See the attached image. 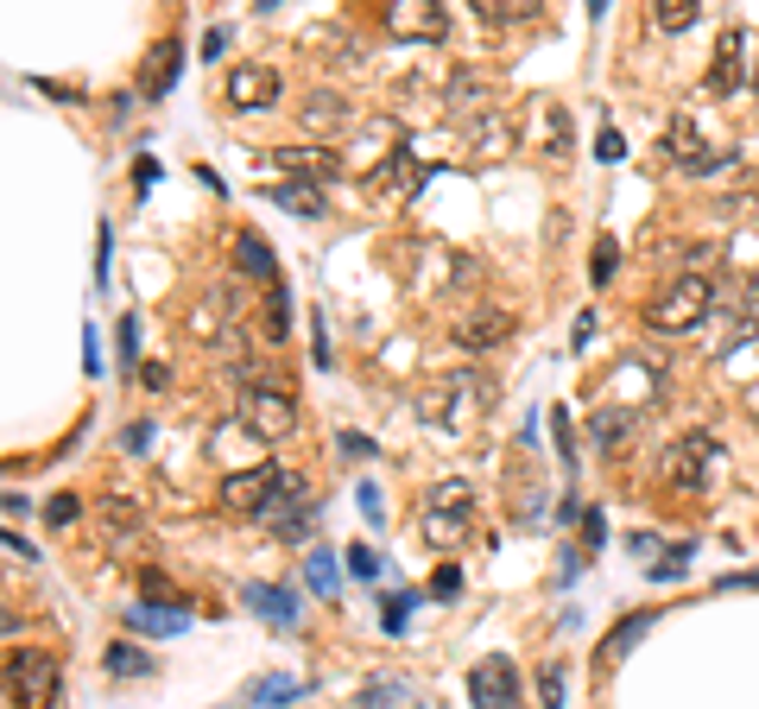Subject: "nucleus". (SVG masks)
<instances>
[{
  "label": "nucleus",
  "instance_id": "393cba45",
  "mask_svg": "<svg viewBox=\"0 0 759 709\" xmlns=\"http://www.w3.org/2000/svg\"><path fill=\"white\" fill-rule=\"evenodd\" d=\"M652 20H658V33H690L703 20V7L696 0H652Z\"/></svg>",
  "mask_w": 759,
  "mask_h": 709
},
{
  "label": "nucleus",
  "instance_id": "4be33fe9",
  "mask_svg": "<svg viewBox=\"0 0 759 709\" xmlns=\"http://www.w3.org/2000/svg\"><path fill=\"white\" fill-rule=\"evenodd\" d=\"M469 507H475L469 482H437L431 494H425V514H456V520H469Z\"/></svg>",
  "mask_w": 759,
  "mask_h": 709
},
{
  "label": "nucleus",
  "instance_id": "b1692460",
  "mask_svg": "<svg viewBox=\"0 0 759 709\" xmlns=\"http://www.w3.org/2000/svg\"><path fill=\"white\" fill-rule=\"evenodd\" d=\"M539 7L532 0H475V20L481 26H519V20H532Z\"/></svg>",
  "mask_w": 759,
  "mask_h": 709
},
{
  "label": "nucleus",
  "instance_id": "cd10ccee",
  "mask_svg": "<svg viewBox=\"0 0 759 709\" xmlns=\"http://www.w3.org/2000/svg\"><path fill=\"white\" fill-rule=\"evenodd\" d=\"M109 672H114V678H152V659H146L140 646L114 640V646H109Z\"/></svg>",
  "mask_w": 759,
  "mask_h": 709
},
{
  "label": "nucleus",
  "instance_id": "6e6552de",
  "mask_svg": "<svg viewBox=\"0 0 759 709\" xmlns=\"http://www.w3.org/2000/svg\"><path fill=\"white\" fill-rule=\"evenodd\" d=\"M380 26H387V38H405V45H431V38H443L450 13H443V7H425V0H393Z\"/></svg>",
  "mask_w": 759,
  "mask_h": 709
},
{
  "label": "nucleus",
  "instance_id": "4468645a",
  "mask_svg": "<svg viewBox=\"0 0 759 709\" xmlns=\"http://www.w3.org/2000/svg\"><path fill=\"white\" fill-rule=\"evenodd\" d=\"M418 190V165L393 152V159H380L374 172H367V197H380V203H399V197H412Z\"/></svg>",
  "mask_w": 759,
  "mask_h": 709
},
{
  "label": "nucleus",
  "instance_id": "ea45409f",
  "mask_svg": "<svg viewBox=\"0 0 759 709\" xmlns=\"http://www.w3.org/2000/svg\"><path fill=\"white\" fill-rule=\"evenodd\" d=\"M355 501H362V514H367L374 526L387 520V514H380V488H374V482H362V488H355Z\"/></svg>",
  "mask_w": 759,
  "mask_h": 709
},
{
  "label": "nucleus",
  "instance_id": "ddd939ff",
  "mask_svg": "<svg viewBox=\"0 0 759 709\" xmlns=\"http://www.w3.org/2000/svg\"><path fill=\"white\" fill-rule=\"evenodd\" d=\"M506 337H513V311L506 304H481V311L456 317V342L463 349H501Z\"/></svg>",
  "mask_w": 759,
  "mask_h": 709
},
{
  "label": "nucleus",
  "instance_id": "bb28decb",
  "mask_svg": "<svg viewBox=\"0 0 759 709\" xmlns=\"http://www.w3.org/2000/svg\"><path fill=\"white\" fill-rule=\"evenodd\" d=\"M539 121H544V159H564V152H570V114L544 102V109H539Z\"/></svg>",
  "mask_w": 759,
  "mask_h": 709
},
{
  "label": "nucleus",
  "instance_id": "5701e85b",
  "mask_svg": "<svg viewBox=\"0 0 759 709\" xmlns=\"http://www.w3.org/2000/svg\"><path fill=\"white\" fill-rule=\"evenodd\" d=\"M235 266H241V273H253V279H273V254H266V241H260L253 228H241V235H235Z\"/></svg>",
  "mask_w": 759,
  "mask_h": 709
},
{
  "label": "nucleus",
  "instance_id": "39448f33",
  "mask_svg": "<svg viewBox=\"0 0 759 709\" xmlns=\"http://www.w3.org/2000/svg\"><path fill=\"white\" fill-rule=\"evenodd\" d=\"M494 387H481V374H469V368H456V374H443V380H431L425 387V418H469L475 412V400H488Z\"/></svg>",
  "mask_w": 759,
  "mask_h": 709
},
{
  "label": "nucleus",
  "instance_id": "7ed1b4c3",
  "mask_svg": "<svg viewBox=\"0 0 759 709\" xmlns=\"http://www.w3.org/2000/svg\"><path fill=\"white\" fill-rule=\"evenodd\" d=\"M241 425L260 444H279V438L298 431V400L286 387H241Z\"/></svg>",
  "mask_w": 759,
  "mask_h": 709
},
{
  "label": "nucleus",
  "instance_id": "423d86ee",
  "mask_svg": "<svg viewBox=\"0 0 759 709\" xmlns=\"http://www.w3.org/2000/svg\"><path fill=\"white\" fill-rule=\"evenodd\" d=\"M279 488H286L279 463H260V469H241V476L222 482V507H228V514H266Z\"/></svg>",
  "mask_w": 759,
  "mask_h": 709
},
{
  "label": "nucleus",
  "instance_id": "aec40b11",
  "mask_svg": "<svg viewBox=\"0 0 759 709\" xmlns=\"http://www.w3.org/2000/svg\"><path fill=\"white\" fill-rule=\"evenodd\" d=\"M178 38H165V45H152V58H146V71H140V96H152V102H159V96H165V89H172V71H178Z\"/></svg>",
  "mask_w": 759,
  "mask_h": 709
},
{
  "label": "nucleus",
  "instance_id": "7c9ffc66",
  "mask_svg": "<svg viewBox=\"0 0 759 709\" xmlns=\"http://www.w3.org/2000/svg\"><path fill=\"white\" fill-rule=\"evenodd\" d=\"M425 539H431V545H456V539H469V520H456V514H425Z\"/></svg>",
  "mask_w": 759,
  "mask_h": 709
},
{
  "label": "nucleus",
  "instance_id": "1a4fd4ad",
  "mask_svg": "<svg viewBox=\"0 0 759 709\" xmlns=\"http://www.w3.org/2000/svg\"><path fill=\"white\" fill-rule=\"evenodd\" d=\"M469 704L475 709H513L519 704V666L513 659H481L469 672Z\"/></svg>",
  "mask_w": 759,
  "mask_h": 709
},
{
  "label": "nucleus",
  "instance_id": "72a5a7b5",
  "mask_svg": "<svg viewBox=\"0 0 759 709\" xmlns=\"http://www.w3.org/2000/svg\"><path fill=\"white\" fill-rule=\"evenodd\" d=\"M311 590H317V596H336V590H342V570H336V558H329V552H317V558H311Z\"/></svg>",
  "mask_w": 759,
  "mask_h": 709
},
{
  "label": "nucleus",
  "instance_id": "09e8293b",
  "mask_svg": "<svg viewBox=\"0 0 759 709\" xmlns=\"http://www.w3.org/2000/svg\"><path fill=\"white\" fill-rule=\"evenodd\" d=\"M716 590H759V570H741V577L728 570V577H722V583H716Z\"/></svg>",
  "mask_w": 759,
  "mask_h": 709
},
{
  "label": "nucleus",
  "instance_id": "c85d7f7f",
  "mask_svg": "<svg viewBox=\"0 0 759 709\" xmlns=\"http://www.w3.org/2000/svg\"><path fill=\"white\" fill-rule=\"evenodd\" d=\"M279 203L291 216H324V190L317 185H279Z\"/></svg>",
  "mask_w": 759,
  "mask_h": 709
},
{
  "label": "nucleus",
  "instance_id": "6ab92c4d",
  "mask_svg": "<svg viewBox=\"0 0 759 709\" xmlns=\"http://www.w3.org/2000/svg\"><path fill=\"white\" fill-rule=\"evenodd\" d=\"M355 121V109H349V96H336V89H317L311 102H304V127L311 134H342Z\"/></svg>",
  "mask_w": 759,
  "mask_h": 709
},
{
  "label": "nucleus",
  "instance_id": "a19ab883",
  "mask_svg": "<svg viewBox=\"0 0 759 709\" xmlns=\"http://www.w3.org/2000/svg\"><path fill=\"white\" fill-rule=\"evenodd\" d=\"M595 152H602V165H615L620 152H627V140H620L615 127H602V140H595Z\"/></svg>",
  "mask_w": 759,
  "mask_h": 709
},
{
  "label": "nucleus",
  "instance_id": "49530a36",
  "mask_svg": "<svg viewBox=\"0 0 759 709\" xmlns=\"http://www.w3.org/2000/svg\"><path fill=\"white\" fill-rule=\"evenodd\" d=\"M336 444H342V456H374V444H367L362 431H342V438H336Z\"/></svg>",
  "mask_w": 759,
  "mask_h": 709
},
{
  "label": "nucleus",
  "instance_id": "2eb2a0df",
  "mask_svg": "<svg viewBox=\"0 0 759 709\" xmlns=\"http://www.w3.org/2000/svg\"><path fill=\"white\" fill-rule=\"evenodd\" d=\"M741 51H747V33H741V26H734V33H722V45H716V64H709V89H716V96H734V89H741V76H747Z\"/></svg>",
  "mask_w": 759,
  "mask_h": 709
},
{
  "label": "nucleus",
  "instance_id": "a18cd8bd",
  "mask_svg": "<svg viewBox=\"0 0 759 709\" xmlns=\"http://www.w3.org/2000/svg\"><path fill=\"white\" fill-rule=\"evenodd\" d=\"M7 558H13V564H38V552L20 539V532H7Z\"/></svg>",
  "mask_w": 759,
  "mask_h": 709
},
{
  "label": "nucleus",
  "instance_id": "f257e3e1",
  "mask_svg": "<svg viewBox=\"0 0 759 709\" xmlns=\"http://www.w3.org/2000/svg\"><path fill=\"white\" fill-rule=\"evenodd\" d=\"M709 311H716V286H709L703 273H684V279H671V286L646 304V330L678 337V330H696Z\"/></svg>",
  "mask_w": 759,
  "mask_h": 709
},
{
  "label": "nucleus",
  "instance_id": "473e14b6",
  "mask_svg": "<svg viewBox=\"0 0 759 709\" xmlns=\"http://www.w3.org/2000/svg\"><path fill=\"white\" fill-rule=\"evenodd\" d=\"M266 330L286 342V330H291V299H286V286H273V292H266Z\"/></svg>",
  "mask_w": 759,
  "mask_h": 709
},
{
  "label": "nucleus",
  "instance_id": "412c9836",
  "mask_svg": "<svg viewBox=\"0 0 759 709\" xmlns=\"http://www.w3.org/2000/svg\"><path fill=\"white\" fill-rule=\"evenodd\" d=\"M184 608H165V602H140V608H127V628L134 634H184Z\"/></svg>",
  "mask_w": 759,
  "mask_h": 709
},
{
  "label": "nucleus",
  "instance_id": "a878e982",
  "mask_svg": "<svg viewBox=\"0 0 759 709\" xmlns=\"http://www.w3.org/2000/svg\"><path fill=\"white\" fill-rule=\"evenodd\" d=\"M102 526H109V545H127V539H140V507L134 501H109Z\"/></svg>",
  "mask_w": 759,
  "mask_h": 709
},
{
  "label": "nucleus",
  "instance_id": "79ce46f5",
  "mask_svg": "<svg viewBox=\"0 0 759 709\" xmlns=\"http://www.w3.org/2000/svg\"><path fill=\"white\" fill-rule=\"evenodd\" d=\"M349 570H355V577H380V564H374L367 545H349Z\"/></svg>",
  "mask_w": 759,
  "mask_h": 709
},
{
  "label": "nucleus",
  "instance_id": "9b49d317",
  "mask_svg": "<svg viewBox=\"0 0 759 709\" xmlns=\"http://www.w3.org/2000/svg\"><path fill=\"white\" fill-rule=\"evenodd\" d=\"M665 152H671V165H684L690 178H703V172H722L734 152H716L696 140V127L690 121H671V134H665Z\"/></svg>",
  "mask_w": 759,
  "mask_h": 709
},
{
  "label": "nucleus",
  "instance_id": "c756f323",
  "mask_svg": "<svg viewBox=\"0 0 759 709\" xmlns=\"http://www.w3.org/2000/svg\"><path fill=\"white\" fill-rule=\"evenodd\" d=\"M627 431H633V412H595V444L602 450H620V438H627Z\"/></svg>",
  "mask_w": 759,
  "mask_h": 709
},
{
  "label": "nucleus",
  "instance_id": "c9c22d12",
  "mask_svg": "<svg viewBox=\"0 0 759 709\" xmlns=\"http://www.w3.org/2000/svg\"><path fill=\"white\" fill-rule=\"evenodd\" d=\"M311 684H291V678H266L260 691H253V704H291V697H304Z\"/></svg>",
  "mask_w": 759,
  "mask_h": 709
},
{
  "label": "nucleus",
  "instance_id": "0eeeda50",
  "mask_svg": "<svg viewBox=\"0 0 759 709\" xmlns=\"http://www.w3.org/2000/svg\"><path fill=\"white\" fill-rule=\"evenodd\" d=\"M279 71L273 64H235L228 71V109H241V114H260V109H273L279 102Z\"/></svg>",
  "mask_w": 759,
  "mask_h": 709
},
{
  "label": "nucleus",
  "instance_id": "a211bd4d",
  "mask_svg": "<svg viewBox=\"0 0 759 709\" xmlns=\"http://www.w3.org/2000/svg\"><path fill=\"white\" fill-rule=\"evenodd\" d=\"M241 602H248L260 621H279V628H291V621H298V596H291V590H279V583H248V590H241Z\"/></svg>",
  "mask_w": 759,
  "mask_h": 709
},
{
  "label": "nucleus",
  "instance_id": "f3484780",
  "mask_svg": "<svg viewBox=\"0 0 759 709\" xmlns=\"http://www.w3.org/2000/svg\"><path fill=\"white\" fill-rule=\"evenodd\" d=\"M443 109L450 114H488V76L463 64V71L450 76V89H443Z\"/></svg>",
  "mask_w": 759,
  "mask_h": 709
},
{
  "label": "nucleus",
  "instance_id": "9d476101",
  "mask_svg": "<svg viewBox=\"0 0 759 709\" xmlns=\"http://www.w3.org/2000/svg\"><path fill=\"white\" fill-rule=\"evenodd\" d=\"M709 463H722V444L709 431H690L684 444H671V482L678 488H703L709 482Z\"/></svg>",
  "mask_w": 759,
  "mask_h": 709
},
{
  "label": "nucleus",
  "instance_id": "4c0bfd02",
  "mask_svg": "<svg viewBox=\"0 0 759 709\" xmlns=\"http://www.w3.org/2000/svg\"><path fill=\"white\" fill-rule=\"evenodd\" d=\"M539 691H544V709H564V666H544Z\"/></svg>",
  "mask_w": 759,
  "mask_h": 709
},
{
  "label": "nucleus",
  "instance_id": "f03ea898",
  "mask_svg": "<svg viewBox=\"0 0 759 709\" xmlns=\"http://www.w3.org/2000/svg\"><path fill=\"white\" fill-rule=\"evenodd\" d=\"M58 684H64V666L51 653H13L7 659V697H13V709H51L58 704Z\"/></svg>",
  "mask_w": 759,
  "mask_h": 709
},
{
  "label": "nucleus",
  "instance_id": "58836bf2",
  "mask_svg": "<svg viewBox=\"0 0 759 709\" xmlns=\"http://www.w3.org/2000/svg\"><path fill=\"white\" fill-rule=\"evenodd\" d=\"M76 514H83V501H76V494H58V501L45 507V520H51V526H76Z\"/></svg>",
  "mask_w": 759,
  "mask_h": 709
},
{
  "label": "nucleus",
  "instance_id": "3c124183",
  "mask_svg": "<svg viewBox=\"0 0 759 709\" xmlns=\"http://www.w3.org/2000/svg\"><path fill=\"white\" fill-rule=\"evenodd\" d=\"M146 444H152V425H134V431L121 438V450H146Z\"/></svg>",
  "mask_w": 759,
  "mask_h": 709
},
{
  "label": "nucleus",
  "instance_id": "20e7f679",
  "mask_svg": "<svg viewBox=\"0 0 759 709\" xmlns=\"http://www.w3.org/2000/svg\"><path fill=\"white\" fill-rule=\"evenodd\" d=\"M260 520L273 526L279 539H311V532H317V501H311V482H304V476H286V488L273 494V507H266Z\"/></svg>",
  "mask_w": 759,
  "mask_h": 709
},
{
  "label": "nucleus",
  "instance_id": "e433bc0d",
  "mask_svg": "<svg viewBox=\"0 0 759 709\" xmlns=\"http://www.w3.org/2000/svg\"><path fill=\"white\" fill-rule=\"evenodd\" d=\"M380 704H405V684H362V709H380Z\"/></svg>",
  "mask_w": 759,
  "mask_h": 709
},
{
  "label": "nucleus",
  "instance_id": "5fc2aeb1",
  "mask_svg": "<svg viewBox=\"0 0 759 709\" xmlns=\"http://www.w3.org/2000/svg\"><path fill=\"white\" fill-rule=\"evenodd\" d=\"M747 412H754V418H759V387H754V393H747Z\"/></svg>",
  "mask_w": 759,
  "mask_h": 709
},
{
  "label": "nucleus",
  "instance_id": "864d4df0",
  "mask_svg": "<svg viewBox=\"0 0 759 709\" xmlns=\"http://www.w3.org/2000/svg\"><path fill=\"white\" fill-rule=\"evenodd\" d=\"M747 299H754V304H759V273H754V279H747Z\"/></svg>",
  "mask_w": 759,
  "mask_h": 709
},
{
  "label": "nucleus",
  "instance_id": "c03bdc74",
  "mask_svg": "<svg viewBox=\"0 0 759 709\" xmlns=\"http://www.w3.org/2000/svg\"><path fill=\"white\" fill-rule=\"evenodd\" d=\"M405 608H412V596H393V602H387V634H405Z\"/></svg>",
  "mask_w": 759,
  "mask_h": 709
},
{
  "label": "nucleus",
  "instance_id": "37998d69",
  "mask_svg": "<svg viewBox=\"0 0 759 709\" xmlns=\"http://www.w3.org/2000/svg\"><path fill=\"white\" fill-rule=\"evenodd\" d=\"M627 552H633V558H665V545H658L652 532H633V539H627Z\"/></svg>",
  "mask_w": 759,
  "mask_h": 709
},
{
  "label": "nucleus",
  "instance_id": "de8ad7c7",
  "mask_svg": "<svg viewBox=\"0 0 759 709\" xmlns=\"http://www.w3.org/2000/svg\"><path fill=\"white\" fill-rule=\"evenodd\" d=\"M140 380L152 387V393H165V387H172V368H165V362H152V368H146Z\"/></svg>",
  "mask_w": 759,
  "mask_h": 709
},
{
  "label": "nucleus",
  "instance_id": "2f4dec72",
  "mask_svg": "<svg viewBox=\"0 0 759 709\" xmlns=\"http://www.w3.org/2000/svg\"><path fill=\"white\" fill-rule=\"evenodd\" d=\"M615 266H620V241H615V235H602V241H595V261H589V279H595V286H608V279H615Z\"/></svg>",
  "mask_w": 759,
  "mask_h": 709
},
{
  "label": "nucleus",
  "instance_id": "603ef678",
  "mask_svg": "<svg viewBox=\"0 0 759 709\" xmlns=\"http://www.w3.org/2000/svg\"><path fill=\"white\" fill-rule=\"evenodd\" d=\"M222 45H228V33H222V26H210V33H203V51H210V58H222Z\"/></svg>",
  "mask_w": 759,
  "mask_h": 709
},
{
  "label": "nucleus",
  "instance_id": "f8f14e48",
  "mask_svg": "<svg viewBox=\"0 0 759 709\" xmlns=\"http://www.w3.org/2000/svg\"><path fill=\"white\" fill-rule=\"evenodd\" d=\"M286 178H298V185H329L336 172H342V159L329 147H279V152H266Z\"/></svg>",
  "mask_w": 759,
  "mask_h": 709
},
{
  "label": "nucleus",
  "instance_id": "dca6fc26",
  "mask_svg": "<svg viewBox=\"0 0 759 709\" xmlns=\"http://www.w3.org/2000/svg\"><path fill=\"white\" fill-rule=\"evenodd\" d=\"M652 621H658V608H640V615H627L615 634L595 646V666H620V653H633V646H640V640L652 634Z\"/></svg>",
  "mask_w": 759,
  "mask_h": 709
},
{
  "label": "nucleus",
  "instance_id": "8fccbe9b",
  "mask_svg": "<svg viewBox=\"0 0 759 709\" xmlns=\"http://www.w3.org/2000/svg\"><path fill=\"white\" fill-rule=\"evenodd\" d=\"M582 545H602V514H595V507L582 514Z\"/></svg>",
  "mask_w": 759,
  "mask_h": 709
},
{
  "label": "nucleus",
  "instance_id": "f704fd0d",
  "mask_svg": "<svg viewBox=\"0 0 759 709\" xmlns=\"http://www.w3.org/2000/svg\"><path fill=\"white\" fill-rule=\"evenodd\" d=\"M190 337H197V342H216V337H222L216 299H203V304H197V311H190Z\"/></svg>",
  "mask_w": 759,
  "mask_h": 709
}]
</instances>
